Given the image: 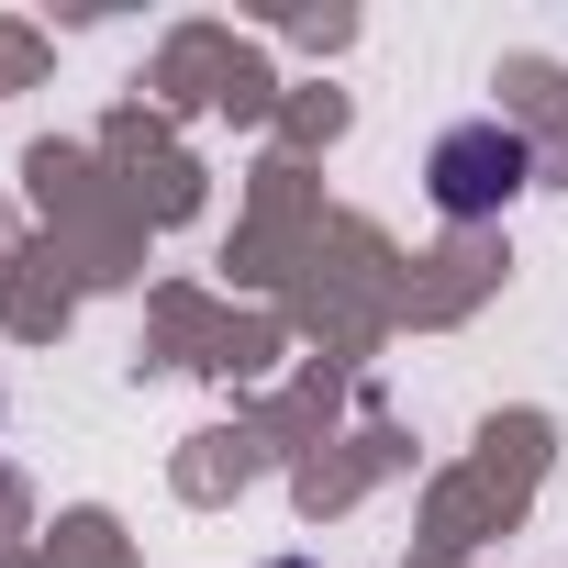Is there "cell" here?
Segmentation results:
<instances>
[{"instance_id": "obj_1", "label": "cell", "mask_w": 568, "mask_h": 568, "mask_svg": "<svg viewBox=\"0 0 568 568\" xmlns=\"http://www.w3.org/2000/svg\"><path fill=\"white\" fill-rule=\"evenodd\" d=\"M424 190H435V212H446V223H490V212H513V201L535 190V134H524V123H501V112L446 123V134H435V156H424Z\"/></svg>"}, {"instance_id": "obj_2", "label": "cell", "mask_w": 568, "mask_h": 568, "mask_svg": "<svg viewBox=\"0 0 568 568\" xmlns=\"http://www.w3.org/2000/svg\"><path fill=\"white\" fill-rule=\"evenodd\" d=\"M278 568H313V557H278Z\"/></svg>"}]
</instances>
